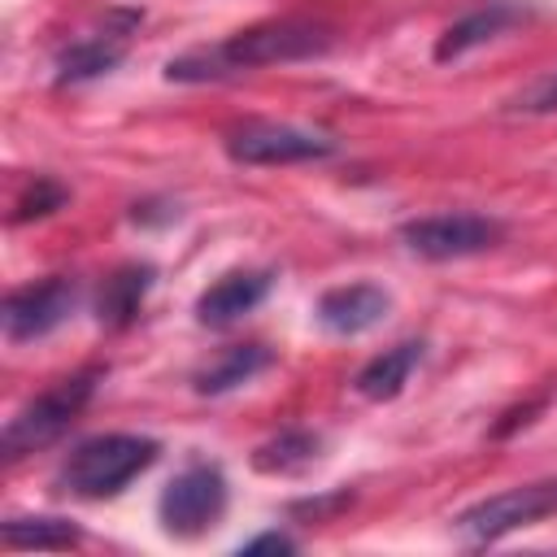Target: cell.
Listing matches in <instances>:
<instances>
[{"mask_svg": "<svg viewBox=\"0 0 557 557\" xmlns=\"http://www.w3.org/2000/svg\"><path fill=\"white\" fill-rule=\"evenodd\" d=\"M422 339H405V344H396V348H383L379 357H370L361 370H357V392L366 396V400H392V396H400L405 392V383H409V374L418 370V361H422Z\"/></svg>", "mask_w": 557, "mask_h": 557, "instance_id": "cell-14", "label": "cell"}, {"mask_svg": "<svg viewBox=\"0 0 557 557\" xmlns=\"http://www.w3.org/2000/svg\"><path fill=\"white\" fill-rule=\"evenodd\" d=\"M222 148L239 165H292V161H322L335 152V139L287 126V122H239L222 135Z\"/></svg>", "mask_w": 557, "mask_h": 557, "instance_id": "cell-6", "label": "cell"}, {"mask_svg": "<svg viewBox=\"0 0 557 557\" xmlns=\"http://www.w3.org/2000/svg\"><path fill=\"white\" fill-rule=\"evenodd\" d=\"M270 361H274V357H270L265 344H235V348H226L213 366H205V370L196 374V392H200V396H222V392H231V387L257 379Z\"/></svg>", "mask_w": 557, "mask_h": 557, "instance_id": "cell-15", "label": "cell"}, {"mask_svg": "<svg viewBox=\"0 0 557 557\" xmlns=\"http://www.w3.org/2000/svg\"><path fill=\"white\" fill-rule=\"evenodd\" d=\"M96 383H100V370H83V374H70V379L52 383L35 400H26L9 418V426L0 435L4 461H17V457H26V453H35V448H44L52 440H61L70 431V422L87 409V400L96 396Z\"/></svg>", "mask_w": 557, "mask_h": 557, "instance_id": "cell-3", "label": "cell"}, {"mask_svg": "<svg viewBox=\"0 0 557 557\" xmlns=\"http://www.w3.org/2000/svg\"><path fill=\"white\" fill-rule=\"evenodd\" d=\"M522 17H527L522 4H513V0H487V4H479L474 13H466L461 22H453V26L440 35V44H435V61H453V57L470 52L474 44L500 35L505 26H513V22H522Z\"/></svg>", "mask_w": 557, "mask_h": 557, "instance_id": "cell-12", "label": "cell"}, {"mask_svg": "<svg viewBox=\"0 0 557 557\" xmlns=\"http://www.w3.org/2000/svg\"><path fill=\"white\" fill-rule=\"evenodd\" d=\"M553 513H557V479H540V483H518V487H505L496 496L474 500L470 509H461L453 518V531L466 544H496L509 531L531 527V522L553 518Z\"/></svg>", "mask_w": 557, "mask_h": 557, "instance_id": "cell-4", "label": "cell"}, {"mask_svg": "<svg viewBox=\"0 0 557 557\" xmlns=\"http://www.w3.org/2000/svg\"><path fill=\"white\" fill-rule=\"evenodd\" d=\"M239 553H296V540L283 535V531H261V535L244 540Z\"/></svg>", "mask_w": 557, "mask_h": 557, "instance_id": "cell-20", "label": "cell"}, {"mask_svg": "<svg viewBox=\"0 0 557 557\" xmlns=\"http://www.w3.org/2000/svg\"><path fill=\"white\" fill-rule=\"evenodd\" d=\"M513 109H527V113H548V109H557V70L544 74L540 83H531V87L513 100Z\"/></svg>", "mask_w": 557, "mask_h": 557, "instance_id": "cell-19", "label": "cell"}, {"mask_svg": "<svg viewBox=\"0 0 557 557\" xmlns=\"http://www.w3.org/2000/svg\"><path fill=\"white\" fill-rule=\"evenodd\" d=\"M152 278H157V270L144 265V261L113 270V274L104 278L100 296H96V318H100V326H113V331L131 326V322L139 318L144 296L152 292Z\"/></svg>", "mask_w": 557, "mask_h": 557, "instance_id": "cell-13", "label": "cell"}, {"mask_svg": "<svg viewBox=\"0 0 557 557\" xmlns=\"http://www.w3.org/2000/svg\"><path fill=\"white\" fill-rule=\"evenodd\" d=\"M161 444L152 435H131V431H109L74 444L57 470V487L83 500H104L117 496L126 483H135L152 461Z\"/></svg>", "mask_w": 557, "mask_h": 557, "instance_id": "cell-2", "label": "cell"}, {"mask_svg": "<svg viewBox=\"0 0 557 557\" xmlns=\"http://www.w3.org/2000/svg\"><path fill=\"white\" fill-rule=\"evenodd\" d=\"M65 200H70V191H65L61 183H52V178H35V183L22 191V200H17V209H13V222L48 218V213H57Z\"/></svg>", "mask_w": 557, "mask_h": 557, "instance_id": "cell-18", "label": "cell"}, {"mask_svg": "<svg viewBox=\"0 0 557 557\" xmlns=\"http://www.w3.org/2000/svg\"><path fill=\"white\" fill-rule=\"evenodd\" d=\"M4 548H74L83 535L65 518H9L0 527Z\"/></svg>", "mask_w": 557, "mask_h": 557, "instance_id": "cell-17", "label": "cell"}, {"mask_svg": "<svg viewBox=\"0 0 557 557\" xmlns=\"http://www.w3.org/2000/svg\"><path fill=\"white\" fill-rule=\"evenodd\" d=\"M318 453H322V440L313 431H283V435L265 440L252 453V470H261V474H296V470L313 466Z\"/></svg>", "mask_w": 557, "mask_h": 557, "instance_id": "cell-16", "label": "cell"}, {"mask_svg": "<svg viewBox=\"0 0 557 557\" xmlns=\"http://www.w3.org/2000/svg\"><path fill=\"white\" fill-rule=\"evenodd\" d=\"M505 226L487 213H431L400 226V244L426 261H457L496 248Z\"/></svg>", "mask_w": 557, "mask_h": 557, "instance_id": "cell-7", "label": "cell"}, {"mask_svg": "<svg viewBox=\"0 0 557 557\" xmlns=\"http://www.w3.org/2000/svg\"><path fill=\"white\" fill-rule=\"evenodd\" d=\"M270 296V270H231L196 300L200 326H231Z\"/></svg>", "mask_w": 557, "mask_h": 557, "instance_id": "cell-10", "label": "cell"}, {"mask_svg": "<svg viewBox=\"0 0 557 557\" xmlns=\"http://www.w3.org/2000/svg\"><path fill=\"white\" fill-rule=\"evenodd\" d=\"M335 30L318 17H274V22H257L248 30H235L231 39L213 44V48H191L183 57H174L165 65L170 83H218V78H235L261 65H283V61H309L331 52Z\"/></svg>", "mask_w": 557, "mask_h": 557, "instance_id": "cell-1", "label": "cell"}, {"mask_svg": "<svg viewBox=\"0 0 557 557\" xmlns=\"http://www.w3.org/2000/svg\"><path fill=\"white\" fill-rule=\"evenodd\" d=\"M78 305V287L61 274L52 278H39V283H26L17 292L4 296V309H0V326H4V339L9 344H26V339H39L48 331H57Z\"/></svg>", "mask_w": 557, "mask_h": 557, "instance_id": "cell-8", "label": "cell"}, {"mask_svg": "<svg viewBox=\"0 0 557 557\" xmlns=\"http://www.w3.org/2000/svg\"><path fill=\"white\" fill-rule=\"evenodd\" d=\"M222 509H226V474H222L218 466H209V461L183 466V470L165 483V492H161V500H157L161 527H165L170 535H183V540L209 531V527L222 518Z\"/></svg>", "mask_w": 557, "mask_h": 557, "instance_id": "cell-5", "label": "cell"}, {"mask_svg": "<svg viewBox=\"0 0 557 557\" xmlns=\"http://www.w3.org/2000/svg\"><path fill=\"white\" fill-rule=\"evenodd\" d=\"M392 309V296L379 283H344L318 296V322L331 335H361L370 326H379Z\"/></svg>", "mask_w": 557, "mask_h": 557, "instance_id": "cell-9", "label": "cell"}, {"mask_svg": "<svg viewBox=\"0 0 557 557\" xmlns=\"http://www.w3.org/2000/svg\"><path fill=\"white\" fill-rule=\"evenodd\" d=\"M131 26H135V17L126 26H117V30L109 26L100 35H83L78 44L61 48V57H57V87H70V83H87V78L109 74L122 61V52H126V30Z\"/></svg>", "mask_w": 557, "mask_h": 557, "instance_id": "cell-11", "label": "cell"}]
</instances>
